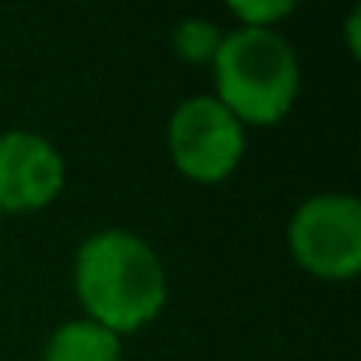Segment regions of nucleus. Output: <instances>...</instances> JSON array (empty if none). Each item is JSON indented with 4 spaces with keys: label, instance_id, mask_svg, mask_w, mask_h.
I'll list each match as a JSON object with an SVG mask.
<instances>
[{
    "label": "nucleus",
    "instance_id": "1",
    "mask_svg": "<svg viewBox=\"0 0 361 361\" xmlns=\"http://www.w3.org/2000/svg\"><path fill=\"white\" fill-rule=\"evenodd\" d=\"M71 283L85 319L117 336L156 322L170 294L156 248L124 227H103L78 245Z\"/></svg>",
    "mask_w": 361,
    "mask_h": 361
},
{
    "label": "nucleus",
    "instance_id": "3",
    "mask_svg": "<svg viewBox=\"0 0 361 361\" xmlns=\"http://www.w3.org/2000/svg\"><path fill=\"white\" fill-rule=\"evenodd\" d=\"M166 152L180 177L220 185L248 152V128L216 96H188L166 121Z\"/></svg>",
    "mask_w": 361,
    "mask_h": 361
},
{
    "label": "nucleus",
    "instance_id": "5",
    "mask_svg": "<svg viewBox=\"0 0 361 361\" xmlns=\"http://www.w3.org/2000/svg\"><path fill=\"white\" fill-rule=\"evenodd\" d=\"M68 180L61 149L25 128L0 131V213H39L57 202Z\"/></svg>",
    "mask_w": 361,
    "mask_h": 361
},
{
    "label": "nucleus",
    "instance_id": "2",
    "mask_svg": "<svg viewBox=\"0 0 361 361\" xmlns=\"http://www.w3.org/2000/svg\"><path fill=\"white\" fill-rule=\"evenodd\" d=\"M216 99L245 128L280 124L301 92V64L276 29H231L213 57Z\"/></svg>",
    "mask_w": 361,
    "mask_h": 361
},
{
    "label": "nucleus",
    "instance_id": "7",
    "mask_svg": "<svg viewBox=\"0 0 361 361\" xmlns=\"http://www.w3.org/2000/svg\"><path fill=\"white\" fill-rule=\"evenodd\" d=\"M220 43H224V29L213 18H185L173 29V54L195 68L213 64Z\"/></svg>",
    "mask_w": 361,
    "mask_h": 361
},
{
    "label": "nucleus",
    "instance_id": "6",
    "mask_svg": "<svg viewBox=\"0 0 361 361\" xmlns=\"http://www.w3.org/2000/svg\"><path fill=\"white\" fill-rule=\"evenodd\" d=\"M121 357H124L121 336L85 315L61 322L43 347V361H121Z\"/></svg>",
    "mask_w": 361,
    "mask_h": 361
},
{
    "label": "nucleus",
    "instance_id": "9",
    "mask_svg": "<svg viewBox=\"0 0 361 361\" xmlns=\"http://www.w3.org/2000/svg\"><path fill=\"white\" fill-rule=\"evenodd\" d=\"M343 36H347V54L357 57L361 54V8H350V15L343 22Z\"/></svg>",
    "mask_w": 361,
    "mask_h": 361
},
{
    "label": "nucleus",
    "instance_id": "8",
    "mask_svg": "<svg viewBox=\"0 0 361 361\" xmlns=\"http://www.w3.org/2000/svg\"><path fill=\"white\" fill-rule=\"evenodd\" d=\"M241 29H276L283 18L298 11L294 0H234L227 8Z\"/></svg>",
    "mask_w": 361,
    "mask_h": 361
},
{
    "label": "nucleus",
    "instance_id": "4",
    "mask_svg": "<svg viewBox=\"0 0 361 361\" xmlns=\"http://www.w3.org/2000/svg\"><path fill=\"white\" fill-rule=\"evenodd\" d=\"M287 248L315 280H354L361 269V202L350 192H319L305 199L287 224Z\"/></svg>",
    "mask_w": 361,
    "mask_h": 361
}]
</instances>
